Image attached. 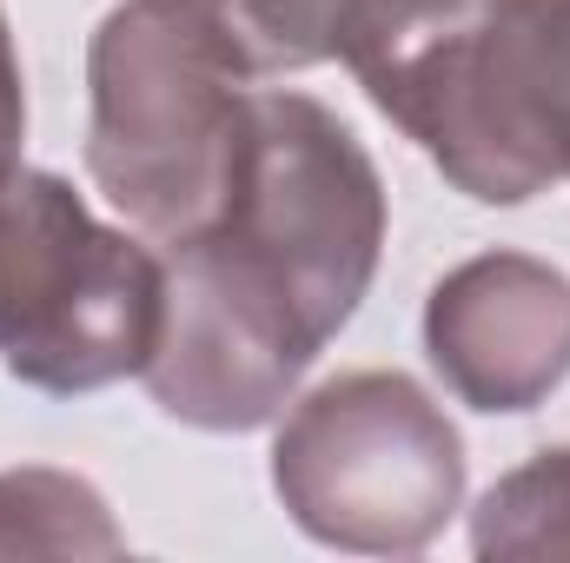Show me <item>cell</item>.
Here are the masks:
<instances>
[{
  "label": "cell",
  "instance_id": "1",
  "mask_svg": "<svg viewBox=\"0 0 570 563\" xmlns=\"http://www.w3.org/2000/svg\"><path fill=\"white\" fill-rule=\"evenodd\" d=\"M385 253V179L312 93L259 87L233 206L166 259V325L146 392L173 424L259 431L352 325Z\"/></svg>",
  "mask_w": 570,
  "mask_h": 563
},
{
  "label": "cell",
  "instance_id": "2",
  "mask_svg": "<svg viewBox=\"0 0 570 563\" xmlns=\"http://www.w3.org/2000/svg\"><path fill=\"white\" fill-rule=\"evenodd\" d=\"M253 100L186 0H120L87 40V179L153 246L199 239L239 192Z\"/></svg>",
  "mask_w": 570,
  "mask_h": 563
},
{
  "label": "cell",
  "instance_id": "3",
  "mask_svg": "<svg viewBox=\"0 0 570 563\" xmlns=\"http://www.w3.org/2000/svg\"><path fill=\"white\" fill-rule=\"evenodd\" d=\"M166 325V259L146 233L94 219V206L40 166L0 179V365L7 378L80 398L140 378Z\"/></svg>",
  "mask_w": 570,
  "mask_h": 563
},
{
  "label": "cell",
  "instance_id": "4",
  "mask_svg": "<svg viewBox=\"0 0 570 563\" xmlns=\"http://www.w3.org/2000/svg\"><path fill=\"white\" fill-rule=\"evenodd\" d=\"M358 87L478 206H524L570 179V0H498Z\"/></svg>",
  "mask_w": 570,
  "mask_h": 563
},
{
  "label": "cell",
  "instance_id": "5",
  "mask_svg": "<svg viewBox=\"0 0 570 563\" xmlns=\"http://www.w3.org/2000/svg\"><path fill=\"white\" fill-rule=\"evenodd\" d=\"M285 517L352 557H419L464 511V437L419 378L338 372L273 431Z\"/></svg>",
  "mask_w": 570,
  "mask_h": 563
},
{
  "label": "cell",
  "instance_id": "6",
  "mask_svg": "<svg viewBox=\"0 0 570 563\" xmlns=\"http://www.w3.org/2000/svg\"><path fill=\"white\" fill-rule=\"evenodd\" d=\"M425 358L484 418L538 412L570 378V279L531 253H478L425 298Z\"/></svg>",
  "mask_w": 570,
  "mask_h": 563
},
{
  "label": "cell",
  "instance_id": "7",
  "mask_svg": "<svg viewBox=\"0 0 570 563\" xmlns=\"http://www.w3.org/2000/svg\"><path fill=\"white\" fill-rule=\"evenodd\" d=\"M127 537L80 471H0V557H120Z\"/></svg>",
  "mask_w": 570,
  "mask_h": 563
},
{
  "label": "cell",
  "instance_id": "8",
  "mask_svg": "<svg viewBox=\"0 0 570 563\" xmlns=\"http://www.w3.org/2000/svg\"><path fill=\"white\" fill-rule=\"evenodd\" d=\"M186 7L253 80L325 67L338 60L345 40V0H186Z\"/></svg>",
  "mask_w": 570,
  "mask_h": 563
},
{
  "label": "cell",
  "instance_id": "9",
  "mask_svg": "<svg viewBox=\"0 0 570 563\" xmlns=\"http://www.w3.org/2000/svg\"><path fill=\"white\" fill-rule=\"evenodd\" d=\"M471 551L484 563L570 557V444H544L478 497Z\"/></svg>",
  "mask_w": 570,
  "mask_h": 563
},
{
  "label": "cell",
  "instance_id": "10",
  "mask_svg": "<svg viewBox=\"0 0 570 563\" xmlns=\"http://www.w3.org/2000/svg\"><path fill=\"white\" fill-rule=\"evenodd\" d=\"M498 0H345V40H338V60L372 80L412 53H425L438 40L464 33L471 20H484Z\"/></svg>",
  "mask_w": 570,
  "mask_h": 563
},
{
  "label": "cell",
  "instance_id": "11",
  "mask_svg": "<svg viewBox=\"0 0 570 563\" xmlns=\"http://www.w3.org/2000/svg\"><path fill=\"white\" fill-rule=\"evenodd\" d=\"M20 140H27V80H20V47L0 7V179L20 166Z\"/></svg>",
  "mask_w": 570,
  "mask_h": 563
}]
</instances>
